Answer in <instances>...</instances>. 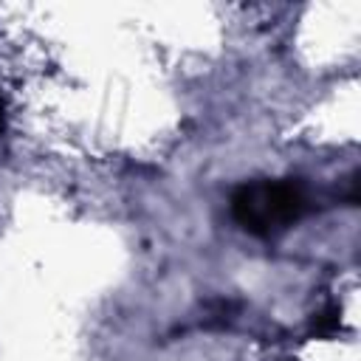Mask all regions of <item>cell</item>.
<instances>
[{"mask_svg":"<svg viewBox=\"0 0 361 361\" xmlns=\"http://www.w3.org/2000/svg\"><path fill=\"white\" fill-rule=\"evenodd\" d=\"M341 330V310H338V305H324L316 316H313V322H310V333L313 336H319V338H330V336H336Z\"/></svg>","mask_w":361,"mask_h":361,"instance_id":"obj_2","label":"cell"},{"mask_svg":"<svg viewBox=\"0 0 361 361\" xmlns=\"http://www.w3.org/2000/svg\"><path fill=\"white\" fill-rule=\"evenodd\" d=\"M231 217L254 237H271L307 212V189L296 178L251 180L231 192Z\"/></svg>","mask_w":361,"mask_h":361,"instance_id":"obj_1","label":"cell"},{"mask_svg":"<svg viewBox=\"0 0 361 361\" xmlns=\"http://www.w3.org/2000/svg\"><path fill=\"white\" fill-rule=\"evenodd\" d=\"M6 133V99H3V93H0V135Z\"/></svg>","mask_w":361,"mask_h":361,"instance_id":"obj_3","label":"cell"}]
</instances>
